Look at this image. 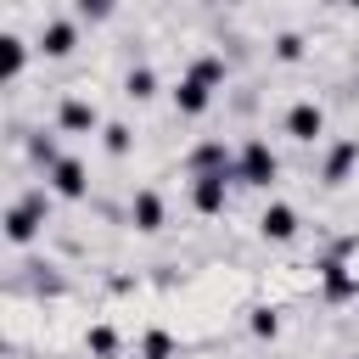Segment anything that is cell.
Listing matches in <instances>:
<instances>
[{
  "instance_id": "cell-1",
  "label": "cell",
  "mask_w": 359,
  "mask_h": 359,
  "mask_svg": "<svg viewBox=\"0 0 359 359\" xmlns=\"http://www.w3.org/2000/svg\"><path fill=\"white\" fill-rule=\"evenodd\" d=\"M280 174V163H275V151L264 146V140H247L241 151H236V180L241 185H269Z\"/></svg>"
},
{
  "instance_id": "cell-2",
  "label": "cell",
  "mask_w": 359,
  "mask_h": 359,
  "mask_svg": "<svg viewBox=\"0 0 359 359\" xmlns=\"http://www.w3.org/2000/svg\"><path fill=\"white\" fill-rule=\"evenodd\" d=\"M39 219H45V191H28L11 213H6V241L11 247H22V241H34V230H39Z\"/></svg>"
},
{
  "instance_id": "cell-3",
  "label": "cell",
  "mask_w": 359,
  "mask_h": 359,
  "mask_svg": "<svg viewBox=\"0 0 359 359\" xmlns=\"http://www.w3.org/2000/svg\"><path fill=\"white\" fill-rule=\"evenodd\" d=\"M286 135L292 140H320L325 135V107L320 101H292L286 107Z\"/></svg>"
},
{
  "instance_id": "cell-4",
  "label": "cell",
  "mask_w": 359,
  "mask_h": 359,
  "mask_svg": "<svg viewBox=\"0 0 359 359\" xmlns=\"http://www.w3.org/2000/svg\"><path fill=\"white\" fill-rule=\"evenodd\" d=\"M45 180H50V191H56V196H67V202H79V196L90 191V180H84V163H79V157H62L56 168H45Z\"/></svg>"
},
{
  "instance_id": "cell-5",
  "label": "cell",
  "mask_w": 359,
  "mask_h": 359,
  "mask_svg": "<svg viewBox=\"0 0 359 359\" xmlns=\"http://www.w3.org/2000/svg\"><path fill=\"white\" fill-rule=\"evenodd\" d=\"M56 123H62L67 135H90V129L101 123V112H95V101H84V95H67V101L56 107Z\"/></svg>"
},
{
  "instance_id": "cell-6",
  "label": "cell",
  "mask_w": 359,
  "mask_h": 359,
  "mask_svg": "<svg viewBox=\"0 0 359 359\" xmlns=\"http://www.w3.org/2000/svg\"><path fill=\"white\" fill-rule=\"evenodd\" d=\"M196 174H230V180H236V157H230L219 140H202V146L191 151V180H196Z\"/></svg>"
},
{
  "instance_id": "cell-7",
  "label": "cell",
  "mask_w": 359,
  "mask_h": 359,
  "mask_svg": "<svg viewBox=\"0 0 359 359\" xmlns=\"http://www.w3.org/2000/svg\"><path fill=\"white\" fill-rule=\"evenodd\" d=\"M224 180L230 174H196L191 180V208L196 213H224Z\"/></svg>"
},
{
  "instance_id": "cell-8",
  "label": "cell",
  "mask_w": 359,
  "mask_h": 359,
  "mask_svg": "<svg viewBox=\"0 0 359 359\" xmlns=\"http://www.w3.org/2000/svg\"><path fill=\"white\" fill-rule=\"evenodd\" d=\"M208 101H213V84H202L196 73H185V79L174 84V107H180L185 118H196V112H208Z\"/></svg>"
},
{
  "instance_id": "cell-9",
  "label": "cell",
  "mask_w": 359,
  "mask_h": 359,
  "mask_svg": "<svg viewBox=\"0 0 359 359\" xmlns=\"http://www.w3.org/2000/svg\"><path fill=\"white\" fill-rule=\"evenodd\" d=\"M353 163H359V140H337V146L325 151V168H320V180H325V185H342V180L353 174Z\"/></svg>"
},
{
  "instance_id": "cell-10",
  "label": "cell",
  "mask_w": 359,
  "mask_h": 359,
  "mask_svg": "<svg viewBox=\"0 0 359 359\" xmlns=\"http://www.w3.org/2000/svg\"><path fill=\"white\" fill-rule=\"evenodd\" d=\"M258 230H264V241H292V236H297V208L269 202V208H264V219H258Z\"/></svg>"
},
{
  "instance_id": "cell-11",
  "label": "cell",
  "mask_w": 359,
  "mask_h": 359,
  "mask_svg": "<svg viewBox=\"0 0 359 359\" xmlns=\"http://www.w3.org/2000/svg\"><path fill=\"white\" fill-rule=\"evenodd\" d=\"M73 45H79V28H73L67 17H50V22L39 28V50H45V56H67Z\"/></svg>"
},
{
  "instance_id": "cell-12",
  "label": "cell",
  "mask_w": 359,
  "mask_h": 359,
  "mask_svg": "<svg viewBox=\"0 0 359 359\" xmlns=\"http://www.w3.org/2000/svg\"><path fill=\"white\" fill-rule=\"evenodd\" d=\"M129 219H135V230H163V196L157 191H135V202H129Z\"/></svg>"
},
{
  "instance_id": "cell-13",
  "label": "cell",
  "mask_w": 359,
  "mask_h": 359,
  "mask_svg": "<svg viewBox=\"0 0 359 359\" xmlns=\"http://www.w3.org/2000/svg\"><path fill=\"white\" fill-rule=\"evenodd\" d=\"M22 62H28V45H22L17 34H0V79H6V84L22 73Z\"/></svg>"
},
{
  "instance_id": "cell-14",
  "label": "cell",
  "mask_w": 359,
  "mask_h": 359,
  "mask_svg": "<svg viewBox=\"0 0 359 359\" xmlns=\"http://www.w3.org/2000/svg\"><path fill=\"white\" fill-rule=\"evenodd\" d=\"M123 95H129V101H151V95H157V73H151V67H129V73H123Z\"/></svg>"
},
{
  "instance_id": "cell-15",
  "label": "cell",
  "mask_w": 359,
  "mask_h": 359,
  "mask_svg": "<svg viewBox=\"0 0 359 359\" xmlns=\"http://www.w3.org/2000/svg\"><path fill=\"white\" fill-rule=\"evenodd\" d=\"M84 348H90L95 359H112V353H118V331H112V325H95V331L84 337Z\"/></svg>"
},
{
  "instance_id": "cell-16",
  "label": "cell",
  "mask_w": 359,
  "mask_h": 359,
  "mask_svg": "<svg viewBox=\"0 0 359 359\" xmlns=\"http://www.w3.org/2000/svg\"><path fill=\"white\" fill-rule=\"evenodd\" d=\"M101 146H107L112 157H123V151H129V123H101Z\"/></svg>"
},
{
  "instance_id": "cell-17",
  "label": "cell",
  "mask_w": 359,
  "mask_h": 359,
  "mask_svg": "<svg viewBox=\"0 0 359 359\" xmlns=\"http://www.w3.org/2000/svg\"><path fill=\"white\" fill-rule=\"evenodd\" d=\"M191 73H196L202 84H219V79H224V56H196V62H191Z\"/></svg>"
},
{
  "instance_id": "cell-18",
  "label": "cell",
  "mask_w": 359,
  "mask_h": 359,
  "mask_svg": "<svg viewBox=\"0 0 359 359\" xmlns=\"http://www.w3.org/2000/svg\"><path fill=\"white\" fill-rule=\"evenodd\" d=\"M168 353H174L168 331H146V353H140V359H168Z\"/></svg>"
},
{
  "instance_id": "cell-19",
  "label": "cell",
  "mask_w": 359,
  "mask_h": 359,
  "mask_svg": "<svg viewBox=\"0 0 359 359\" xmlns=\"http://www.w3.org/2000/svg\"><path fill=\"white\" fill-rule=\"evenodd\" d=\"M275 56H280V62H297V56H303V34H280V39H275Z\"/></svg>"
},
{
  "instance_id": "cell-20",
  "label": "cell",
  "mask_w": 359,
  "mask_h": 359,
  "mask_svg": "<svg viewBox=\"0 0 359 359\" xmlns=\"http://www.w3.org/2000/svg\"><path fill=\"white\" fill-rule=\"evenodd\" d=\"M275 331H280L275 309H252V337H275Z\"/></svg>"
},
{
  "instance_id": "cell-21",
  "label": "cell",
  "mask_w": 359,
  "mask_h": 359,
  "mask_svg": "<svg viewBox=\"0 0 359 359\" xmlns=\"http://www.w3.org/2000/svg\"><path fill=\"white\" fill-rule=\"evenodd\" d=\"M79 17H90V22H101V17H107V6H101V0H79Z\"/></svg>"
}]
</instances>
